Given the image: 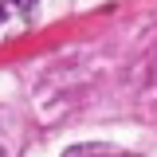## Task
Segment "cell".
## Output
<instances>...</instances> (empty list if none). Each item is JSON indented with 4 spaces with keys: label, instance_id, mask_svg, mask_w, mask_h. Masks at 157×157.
Listing matches in <instances>:
<instances>
[{
    "label": "cell",
    "instance_id": "6da1fadb",
    "mask_svg": "<svg viewBox=\"0 0 157 157\" xmlns=\"http://www.w3.org/2000/svg\"><path fill=\"white\" fill-rule=\"evenodd\" d=\"M63 157H134V153L114 149V145H75V149H67Z\"/></svg>",
    "mask_w": 157,
    "mask_h": 157
},
{
    "label": "cell",
    "instance_id": "7a4b0ae2",
    "mask_svg": "<svg viewBox=\"0 0 157 157\" xmlns=\"http://www.w3.org/2000/svg\"><path fill=\"white\" fill-rule=\"evenodd\" d=\"M36 8V0H0V24H8V20H20L28 16Z\"/></svg>",
    "mask_w": 157,
    "mask_h": 157
},
{
    "label": "cell",
    "instance_id": "3957f363",
    "mask_svg": "<svg viewBox=\"0 0 157 157\" xmlns=\"http://www.w3.org/2000/svg\"><path fill=\"white\" fill-rule=\"evenodd\" d=\"M0 157H4V153H0Z\"/></svg>",
    "mask_w": 157,
    "mask_h": 157
}]
</instances>
